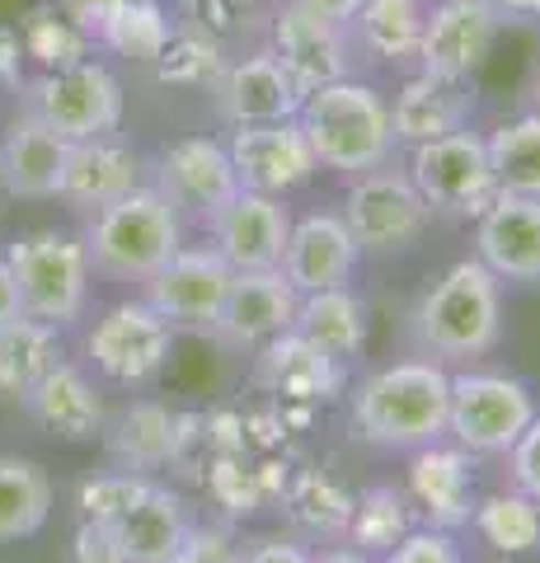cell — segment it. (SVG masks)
Masks as SVG:
<instances>
[{
    "label": "cell",
    "instance_id": "cell-1",
    "mask_svg": "<svg viewBox=\"0 0 540 563\" xmlns=\"http://www.w3.org/2000/svg\"><path fill=\"white\" fill-rule=\"evenodd\" d=\"M451 372L432 357H405L376 366L353 390V432L376 451L409 455L418 446L447 442Z\"/></svg>",
    "mask_w": 540,
    "mask_h": 563
},
{
    "label": "cell",
    "instance_id": "cell-2",
    "mask_svg": "<svg viewBox=\"0 0 540 563\" xmlns=\"http://www.w3.org/2000/svg\"><path fill=\"white\" fill-rule=\"evenodd\" d=\"M418 357L442 362L447 372L484 362L503 343V282L470 254L418 296L409 314Z\"/></svg>",
    "mask_w": 540,
    "mask_h": 563
},
{
    "label": "cell",
    "instance_id": "cell-3",
    "mask_svg": "<svg viewBox=\"0 0 540 563\" xmlns=\"http://www.w3.org/2000/svg\"><path fill=\"white\" fill-rule=\"evenodd\" d=\"M296 122L316 151L320 169L353 179L399 155L390 128V95L367 76H343L334 85H320L301 99Z\"/></svg>",
    "mask_w": 540,
    "mask_h": 563
},
{
    "label": "cell",
    "instance_id": "cell-4",
    "mask_svg": "<svg viewBox=\"0 0 540 563\" xmlns=\"http://www.w3.org/2000/svg\"><path fill=\"white\" fill-rule=\"evenodd\" d=\"M184 231L188 225L165 192L155 184H136L118 202L90 211V225L80 240L99 277L123 282V287H146L184 244Z\"/></svg>",
    "mask_w": 540,
    "mask_h": 563
},
{
    "label": "cell",
    "instance_id": "cell-5",
    "mask_svg": "<svg viewBox=\"0 0 540 563\" xmlns=\"http://www.w3.org/2000/svg\"><path fill=\"white\" fill-rule=\"evenodd\" d=\"M339 217L348 225V235H353V244L362 250V258L414 254L418 244H423L428 225L438 221L432 217V207L423 202V192L414 188L409 169L399 165V155L348 179Z\"/></svg>",
    "mask_w": 540,
    "mask_h": 563
},
{
    "label": "cell",
    "instance_id": "cell-6",
    "mask_svg": "<svg viewBox=\"0 0 540 563\" xmlns=\"http://www.w3.org/2000/svg\"><path fill=\"white\" fill-rule=\"evenodd\" d=\"M5 263L20 287V306L33 320H43L52 329H71L90 310V254L85 240L71 231H33L20 235L5 250Z\"/></svg>",
    "mask_w": 540,
    "mask_h": 563
},
{
    "label": "cell",
    "instance_id": "cell-7",
    "mask_svg": "<svg viewBox=\"0 0 540 563\" xmlns=\"http://www.w3.org/2000/svg\"><path fill=\"white\" fill-rule=\"evenodd\" d=\"M123 80L95 57L47 66L24 95V113L38 118L62 141H90L123 128Z\"/></svg>",
    "mask_w": 540,
    "mask_h": 563
},
{
    "label": "cell",
    "instance_id": "cell-8",
    "mask_svg": "<svg viewBox=\"0 0 540 563\" xmlns=\"http://www.w3.org/2000/svg\"><path fill=\"white\" fill-rule=\"evenodd\" d=\"M536 413V390L521 376L480 372V366L451 372L447 442L470 455H508Z\"/></svg>",
    "mask_w": 540,
    "mask_h": 563
},
{
    "label": "cell",
    "instance_id": "cell-9",
    "mask_svg": "<svg viewBox=\"0 0 540 563\" xmlns=\"http://www.w3.org/2000/svg\"><path fill=\"white\" fill-rule=\"evenodd\" d=\"M399 165L409 169V179L423 192L432 217L475 221L480 211L498 198V184L489 169V146H484L480 128H461L438 141H423V146H409Z\"/></svg>",
    "mask_w": 540,
    "mask_h": 563
},
{
    "label": "cell",
    "instance_id": "cell-10",
    "mask_svg": "<svg viewBox=\"0 0 540 563\" xmlns=\"http://www.w3.org/2000/svg\"><path fill=\"white\" fill-rule=\"evenodd\" d=\"M174 333L179 329L161 320L146 306V296H132V301L109 306L85 329V362L113 385H151L165 372Z\"/></svg>",
    "mask_w": 540,
    "mask_h": 563
},
{
    "label": "cell",
    "instance_id": "cell-11",
    "mask_svg": "<svg viewBox=\"0 0 540 563\" xmlns=\"http://www.w3.org/2000/svg\"><path fill=\"white\" fill-rule=\"evenodd\" d=\"M146 184L165 192L169 207L184 217V225H207L240 192L225 136H207V132L174 136L169 146H161Z\"/></svg>",
    "mask_w": 540,
    "mask_h": 563
},
{
    "label": "cell",
    "instance_id": "cell-12",
    "mask_svg": "<svg viewBox=\"0 0 540 563\" xmlns=\"http://www.w3.org/2000/svg\"><path fill=\"white\" fill-rule=\"evenodd\" d=\"M264 47L273 52V62L287 70V80L296 85V95H310L320 85H334L343 76H357V57L353 43H348L343 24H329L306 14L301 5H273L268 29H264Z\"/></svg>",
    "mask_w": 540,
    "mask_h": 563
},
{
    "label": "cell",
    "instance_id": "cell-13",
    "mask_svg": "<svg viewBox=\"0 0 540 563\" xmlns=\"http://www.w3.org/2000/svg\"><path fill=\"white\" fill-rule=\"evenodd\" d=\"M231 277H235V268L207 240L202 244L184 240L179 250H174V258L142 287V296H146V306L161 314V320H169L174 329L212 333L225 291H231Z\"/></svg>",
    "mask_w": 540,
    "mask_h": 563
},
{
    "label": "cell",
    "instance_id": "cell-14",
    "mask_svg": "<svg viewBox=\"0 0 540 563\" xmlns=\"http://www.w3.org/2000/svg\"><path fill=\"white\" fill-rule=\"evenodd\" d=\"M225 151H231L240 188L268 192V198H291V192L310 188V179L320 174V161L296 118L258 122V128H231L225 132Z\"/></svg>",
    "mask_w": 540,
    "mask_h": 563
},
{
    "label": "cell",
    "instance_id": "cell-15",
    "mask_svg": "<svg viewBox=\"0 0 540 563\" xmlns=\"http://www.w3.org/2000/svg\"><path fill=\"white\" fill-rule=\"evenodd\" d=\"M480 113V80L465 76H438V70L414 66L405 70V80L390 95V128H395V146H423L447 132L475 128Z\"/></svg>",
    "mask_w": 540,
    "mask_h": 563
},
{
    "label": "cell",
    "instance_id": "cell-16",
    "mask_svg": "<svg viewBox=\"0 0 540 563\" xmlns=\"http://www.w3.org/2000/svg\"><path fill=\"white\" fill-rule=\"evenodd\" d=\"M503 20L489 0H428L423 38H418V66L438 76L475 80L498 47Z\"/></svg>",
    "mask_w": 540,
    "mask_h": 563
},
{
    "label": "cell",
    "instance_id": "cell-17",
    "mask_svg": "<svg viewBox=\"0 0 540 563\" xmlns=\"http://www.w3.org/2000/svg\"><path fill=\"white\" fill-rule=\"evenodd\" d=\"M202 235L235 273H264V268L283 263L287 235H291V207H287V198L240 188L235 198L202 225Z\"/></svg>",
    "mask_w": 540,
    "mask_h": 563
},
{
    "label": "cell",
    "instance_id": "cell-18",
    "mask_svg": "<svg viewBox=\"0 0 540 563\" xmlns=\"http://www.w3.org/2000/svg\"><path fill=\"white\" fill-rule=\"evenodd\" d=\"M212 109L221 118V128H258V122H283L296 118L301 109V95L287 80V70L273 62V52L258 43L235 52L231 62L221 66V76L212 80Z\"/></svg>",
    "mask_w": 540,
    "mask_h": 563
},
{
    "label": "cell",
    "instance_id": "cell-19",
    "mask_svg": "<svg viewBox=\"0 0 540 563\" xmlns=\"http://www.w3.org/2000/svg\"><path fill=\"white\" fill-rule=\"evenodd\" d=\"M357 268H362V250L353 244V235H348L339 207H320V211H306V217H291V235H287L277 273L291 282L296 296L353 287Z\"/></svg>",
    "mask_w": 540,
    "mask_h": 563
},
{
    "label": "cell",
    "instance_id": "cell-20",
    "mask_svg": "<svg viewBox=\"0 0 540 563\" xmlns=\"http://www.w3.org/2000/svg\"><path fill=\"white\" fill-rule=\"evenodd\" d=\"M296 306H301V296H296V287L277 268L235 273L212 324V339L235 352H258L296 324Z\"/></svg>",
    "mask_w": 540,
    "mask_h": 563
},
{
    "label": "cell",
    "instance_id": "cell-21",
    "mask_svg": "<svg viewBox=\"0 0 540 563\" xmlns=\"http://www.w3.org/2000/svg\"><path fill=\"white\" fill-rule=\"evenodd\" d=\"M475 258L503 287H540V198L498 192L475 217Z\"/></svg>",
    "mask_w": 540,
    "mask_h": 563
},
{
    "label": "cell",
    "instance_id": "cell-22",
    "mask_svg": "<svg viewBox=\"0 0 540 563\" xmlns=\"http://www.w3.org/2000/svg\"><path fill=\"white\" fill-rule=\"evenodd\" d=\"M409 503L423 526L438 531H465L475 517V455L456 442H432L409 451Z\"/></svg>",
    "mask_w": 540,
    "mask_h": 563
},
{
    "label": "cell",
    "instance_id": "cell-23",
    "mask_svg": "<svg viewBox=\"0 0 540 563\" xmlns=\"http://www.w3.org/2000/svg\"><path fill=\"white\" fill-rule=\"evenodd\" d=\"M20 409L29 413V422H38L47 437H57V442H71V446L99 442L103 422H109V404H103V390L90 380L85 366L66 362V357L20 399Z\"/></svg>",
    "mask_w": 540,
    "mask_h": 563
},
{
    "label": "cell",
    "instance_id": "cell-24",
    "mask_svg": "<svg viewBox=\"0 0 540 563\" xmlns=\"http://www.w3.org/2000/svg\"><path fill=\"white\" fill-rule=\"evenodd\" d=\"M136 184H146V161L136 155L132 141H123L118 132L71 141L62 174V202H71L76 211H99Z\"/></svg>",
    "mask_w": 540,
    "mask_h": 563
},
{
    "label": "cell",
    "instance_id": "cell-25",
    "mask_svg": "<svg viewBox=\"0 0 540 563\" xmlns=\"http://www.w3.org/2000/svg\"><path fill=\"white\" fill-rule=\"evenodd\" d=\"M66 151H71V141H62L52 128H43L38 118L20 113L5 128V136H0V188L24 202L62 198Z\"/></svg>",
    "mask_w": 540,
    "mask_h": 563
},
{
    "label": "cell",
    "instance_id": "cell-26",
    "mask_svg": "<svg viewBox=\"0 0 540 563\" xmlns=\"http://www.w3.org/2000/svg\"><path fill=\"white\" fill-rule=\"evenodd\" d=\"M194 526L198 521H194V507H188L184 493L151 479L142 498L109 526V536L128 563H165L188 540Z\"/></svg>",
    "mask_w": 540,
    "mask_h": 563
},
{
    "label": "cell",
    "instance_id": "cell-27",
    "mask_svg": "<svg viewBox=\"0 0 540 563\" xmlns=\"http://www.w3.org/2000/svg\"><path fill=\"white\" fill-rule=\"evenodd\" d=\"M423 5L428 0H362V10L348 20L357 66L414 70L418 38H423Z\"/></svg>",
    "mask_w": 540,
    "mask_h": 563
},
{
    "label": "cell",
    "instance_id": "cell-28",
    "mask_svg": "<svg viewBox=\"0 0 540 563\" xmlns=\"http://www.w3.org/2000/svg\"><path fill=\"white\" fill-rule=\"evenodd\" d=\"M343 380H348V366L324 357V352L316 343H306L296 329L277 333L273 343L258 347V385H264L268 395L324 404L343 390Z\"/></svg>",
    "mask_w": 540,
    "mask_h": 563
},
{
    "label": "cell",
    "instance_id": "cell-29",
    "mask_svg": "<svg viewBox=\"0 0 540 563\" xmlns=\"http://www.w3.org/2000/svg\"><path fill=\"white\" fill-rule=\"evenodd\" d=\"M103 446H109L113 465L118 470H136V474H151L169 465L184 446V432H179V418H174L165 404L155 399H132L123 404L118 413H109L103 422Z\"/></svg>",
    "mask_w": 540,
    "mask_h": 563
},
{
    "label": "cell",
    "instance_id": "cell-30",
    "mask_svg": "<svg viewBox=\"0 0 540 563\" xmlns=\"http://www.w3.org/2000/svg\"><path fill=\"white\" fill-rule=\"evenodd\" d=\"M296 333L306 343H316L324 357H334L339 366H353L367 352V301L353 287L334 291H310L296 306Z\"/></svg>",
    "mask_w": 540,
    "mask_h": 563
},
{
    "label": "cell",
    "instance_id": "cell-31",
    "mask_svg": "<svg viewBox=\"0 0 540 563\" xmlns=\"http://www.w3.org/2000/svg\"><path fill=\"white\" fill-rule=\"evenodd\" d=\"M57 507L52 474L29 455L0 451V544L33 540Z\"/></svg>",
    "mask_w": 540,
    "mask_h": 563
},
{
    "label": "cell",
    "instance_id": "cell-32",
    "mask_svg": "<svg viewBox=\"0 0 540 563\" xmlns=\"http://www.w3.org/2000/svg\"><path fill=\"white\" fill-rule=\"evenodd\" d=\"M62 357H66L62 329L33 320V314L0 324V395L24 399Z\"/></svg>",
    "mask_w": 540,
    "mask_h": 563
},
{
    "label": "cell",
    "instance_id": "cell-33",
    "mask_svg": "<svg viewBox=\"0 0 540 563\" xmlns=\"http://www.w3.org/2000/svg\"><path fill=\"white\" fill-rule=\"evenodd\" d=\"M348 544H353L357 554H390L399 540H405L418 517H414V503H409V493L405 488H395V484H372V488H362L357 493V503L348 507Z\"/></svg>",
    "mask_w": 540,
    "mask_h": 563
},
{
    "label": "cell",
    "instance_id": "cell-34",
    "mask_svg": "<svg viewBox=\"0 0 540 563\" xmlns=\"http://www.w3.org/2000/svg\"><path fill=\"white\" fill-rule=\"evenodd\" d=\"M489 146V169L498 192L513 198H540V113L503 118L494 132H484Z\"/></svg>",
    "mask_w": 540,
    "mask_h": 563
},
{
    "label": "cell",
    "instance_id": "cell-35",
    "mask_svg": "<svg viewBox=\"0 0 540 563\" xmlns=\"http://www.w3.org/2000/svg\"><path fill=\"white\" fill-rule=\"evenodd\" d=\"M470 531L503 559H536L540 554V503H531L517 488L489 493V498L475 503Z\"/></svg>",
    "mask_w": 540,
    "mask_h": 563
},
{
    "label": "cell",
    "instance_id": "cell-36",
    "mask_svg": "<svg viewBox=\"0 0 540 563\" xmlns=\"http://www.w3.org/2000/svg\"><path fill=\"white\" fill-rule=\"evenodd\" d=\"M268 14H273L268 0H179V29L202 33V38H212L225 52L235 43H245V47L264 43Z\"/></svg>",
    "mask_w": 540,
    "mask_h": 563
},
{
    "label": "cell",
    "instance_id": "cell-37",
    "mask_svg": "<svg viewBox=\"0 0 540 563\" xmlns=\"http://www.w3.org/2000/svg\"><path fill=\"white\" fill-rule=\"evenodd\" d=\"M99 33H103V43H109L113 52H123V57L155 62L161 47L169 43L174 24L155 0H113L99 20Z\"/></svg>",
    "mask_w": 540,
    "mask_h": 563
},
{
    "label": "cell",
    "instance_id": "cell-38",
    "mask_svg": "<svg viewBox=\"0 0 540 563\" xmlns=\"http://www.w3.org/2000/svg\"><path fill=\"white\" fill-rule=\"evenodd\" d=\"M231 62V52L217 47L212 38H202L194 29H179L174 24L169 43L161 47V57H155V76L174 90H212V80L221 76V66Z\"/></svg>",
    "mask_w": 540,
    "mask_h": 563
},
{
    "label": "cell",
    "instance_id": "cell-39",
    "mask_svg": "<svg viewBox=\"0 0 540 563\" xmlns=\"http://www.w3.org/2000/svg\"><path fill=\"white\" fill-rule=\"evenodd\" d=\"M151 484V474H136V470H103L95 479L80 484V521L90 526H113L118 517L128 512V507L142 498Z\"/></svg>",
    "mask_w": 540,
    "mask_h": 563
},
{
    "label": "cell",
    "instance_id": "cell-40",
    "mask_svg": "<svg viewBox=\"0 0 540 563\" xmlns=\"http://www.w3.org/2000/svg\"><path fill=\"white\" fill-rule=\"evenodd\" d=\"M376 563H465L456 531H438V526H414V531L395 544L390 554Z\"/></svg>",
    "mask_w": 540,
    "mask_h": 563
},
{
    "label": "cell",
    "instance_id": "cell-41",
    "mask_svg": "<svg viewBox=\"0 0 540 563\" xmlns=\"http://www.w3.org/2000/svg\"><path fill=\"white\" fill-rule=\"evenodd\" d=\"M508 484L517 493H527L531 503H540V413L527 422V432L508 451Z\"/></svg>",
    "mask_w": 540,
    "mask_h": 563
},
{
    "label": "cell",
    "instance_id": "cell-42",
    "mask_svg": "<svg viewBox=\"0 0 540 563\" xmlns=\"http://www.w3.org/2000/svg\"><path fill=\"white\" fill-rule=\"evenodd\" d=\"M165 563H240V544L217 526H194L188 540Z\"/></svg>",
    "mask_w": 540,
    "mask_h": 563
},
{
    "label": "cell",
    "instance_id": "cell-43",
    "mask_svg": "<svg viewBox=\"0 0 540 563\" xmlns=\"http://www.w3.org/2000/svg\"><path fill=\"white\" fill-rule=\"evenodd\" d=\"M71 563H128V559L118 554V544H113V536H109V526H90V521H80Z\"/></svg>",
    "mask_w": 540,
    "mask_h": 563
},
{
    "label": "cell",
    "instance_id": "cell-44",
    "mask_svg": "<svg viewBox=\"0 0 540 563\" xmlns=\"http://www.w3.org/2000/svg\"><path fill=\"white\" fill-rule=\"evenodd\" d=\"M310 559L316 554H310L301 540H283V536L254 540L250 550H240V563H310Z\"/></svg>",
    "mask_w": 540,
    "mask_h": 563
},
{
    "label": "cell",
    "instance_id": "cell-45",
    "mask_svg": "<svg viewBox=\"0 0 540 563\" xmlns=\"http://www.w3.org/2000/svg\"><path fill=\"white\" fill-rule=\"evenodd\" d=\"M291 5H301L306 14H316V20H329V24H343L362 10V0H291Z\"/></svg>",
    "mask_w": 540,
    "mask_h": 563
},
{
    "label": "cell",
    "instance_id": "cell-46",
    "mask_svg": "<svg viewBox=\"0 0 540 563\" xmlns=\"http://www.w3.org/2000/svg\"><path fill=\"white\" fill-rule=\"evenodd\" d=\"M489 5L503 20V29L508 24H540V0H489Z\"/></svg>",
    "mask_w": 540,
    "mask_h": 563
},
{
    "label": "cell",
    "instance_id": "cell-47",
    "mask_svg": "<svg viewBox=\"0 0 540 563\" xmlns=\"http://www.w3.org/2000/svg\"><path fill=\"white\" fill-rule=\"evenodd\" d=\"M20 314H24V306H20V287H14V273H10L5 254H0V324L20 320Z\"/></svg>",
    "mask_w": 540,
    "mask_h": 563
},
{
    "label": "cell",
    "instance_id": "cell-48",
    "mask_svg": "<svg viewBox=\"0 0 540 563\" xmlns=\"http://www.w3.org/2000/svg\"><path fill=\"white\" fill-rule=\"evenodd\" d=\"M310 563H376L372 554H357L353 544H348V550H329V554H316Z\"/></svg>",
    "mask_w": 540,
    "mask_h": 563
},
{
    "label": "cell",
    "instance_id": "cell-49",
    "mask_svg": "<svg viewBox=\"0 0 540 563\" xmlns=\"http://www.w3.org/2000/svg\"><path fill=\"white\" fill-rule=\"evenodd\" d=\"M527 109H531V113H540V57H536L531 76H527Z\"/></svg>",
    "mask_w": 540,
    "mask_h": 563
}]
</instances>
